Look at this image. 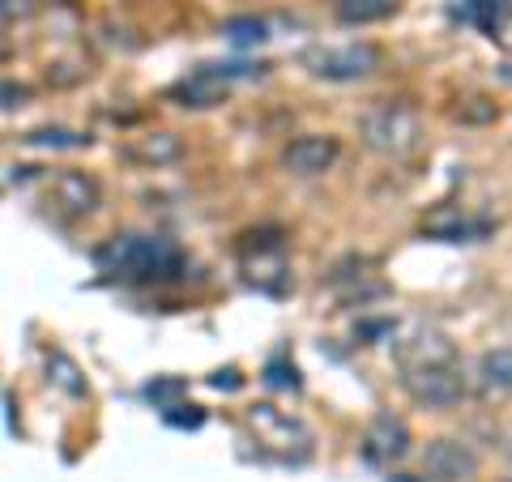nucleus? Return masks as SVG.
<instances>
[{"label":"nucleus","mask_w":512,"mask_h":482,"mask_svg":"<svg viewBox=\"0 0 512 482\" xmlns=\"http://www.w3.org/2000/svg\"><path fill=\"white\" fill-rule=\"evenodd\" d=\"M94 265L111 282L163 286L188 269V256L167 235H111L107 244L94 248Z\"/></svg>","instance_id":"f257e3e1"},{"label":"nucleus","mask_w":512,"mask_h":482,"mask_svg":"<svg viewBox=\"0 0 512 482\" xmlns=\"http://www.w3.org/2000/svg\"><path fill=\"white\" fill-rule=\"evenodd\" d=\"M359 137L363 146L380 158H406L419 150V111L410 103H376L359 116Z\"/></svg>","instance_id":"f03ea898"},{"label":"nucleus","mask_w":512,"mask_h":482,"mask_svg":"<svg viewBox=\"0 0 512 482\" xmlns=\"http://www.w3.org/2000/svg\"><path fill=\"white\" fill-rule=\"evenodd\" d=\"M248 427H252L256 444H261L265 453H274L278 461H308L312 457V431L303 427L295 414L269 406V401H256L248 410Z\"/></svg>","instance_id":"7ed1b4c3"},{"label":"nucleus","mask_w":512,"mask_h":482,"mask_svg":"<svg viewBox=\"0 0 512 482\" xmlns=\"http://www.w3.org/2000/svg\"><path fill=\"white\" fill-rule=\"evenodd\" d=\"M239 261H244V273L256 291L265 295H282L291 273H286V256H282V231L278 227H261L239 235Z\"/></svg>","instance_id":"20e7f679"},{"label":"nucleus","mask_w":512,"mask_h":482,"mask_svg":"<svg viewBox=\"0 0 512 482\" xmlns=\"http://www.w3.org/2000/svg\"><path fill=\"white\" fill-rule=\"evenodd\" d=\"M384 64L376 43H346V47H312L303 52V69L320 82H363Z\"/></svg>","instance_id":"39448f33"},{"label":"nucleus","mask_w":512,"mask_h":482,"mask_svg":"<svg viewBox=\"0 0 512 482\" xmlns=\"http://www.w3.org/2000/svg\"><path fill=\"white\" fill-rule=\"evenodd\" d=\"M235 77H261V64H201V69H192L184 82H175L167 94L180 107L205 111V107L227 103V90Z\"/></svg>","instance_id":"423d86ee"},{"label":"nucleus","mask_w":512,"mask_h":482,"mask_svg":"<svg viewBox=\"0 0 512 482\" xmlns=\"http://www.w3.org/2000/svg\"><path fill=\"white\" fill-rule=\"evenodd\" d=\"M402 389L414 406L423 410H448L466 397V376L457 363H440V367H410L402 372Z\"/></svg>","instance_id":"0eeeda50"},{"label":"nucleus","mask_w":512,"mask_h":482,"mask_svg":"<svg viewBox=\"0 0 512 482\" xmlns=\"http://www.w3.org/2000/svg\"><path fill=\"white\" fill-rule=\"evenodd\" d=\"M43 205L56 222H77L99 210V180L86 171H60L43 188Z\"/></svg>","instance_id":"6e6552de"},{"label":"nucleus","mask_w":512,"mask_h":482,"mask_svg":"<svg viewBox=\"0 0 512 482\" xmlns=\"http://www.w3.org/2000/svg\"><path fill=\"white\" fill-rule=\"evenodd\" d=\"M423 474L436 482H470L478 474V453L466 440H431L423 448Z\"/></svg>","instance_id":"1a4fd4ad"},{"label":"nucleus","mask_w":512,"mask_h":482,"mask_svg":"<svg viewBox=\"0 0 512 482\" xmlns=\"http://www.w3.org/2000/svg\"><path fill=\"white\" fill-rule=\"evenodd\" d=\"M410 453V427L406 419H397V414H376L372 423L363 431V457L372 465H393Z\"/></svg>","instance_id":"9d476101"},{"label":"nucleus","mask_w":512,"mask_h":482,"mask_svg":"<svg viewBox=\"0 0 512 482\" xmlns=\"http://www.w3.org/2000/svg\"><path fill=\"white\" fill-rule=\"evenodd\" d=\"M333 163H338V141L325 133H303L295 141H286L282 150V167L295 175H325Z\"/></svg>","instance_id":"9b49d317"},{"label":"nucleus","mask_w":512,"mask_h":482,"mask_svg":"<svg viewBox=\"0 0 512 482\" xmlns=\"http://www.w3.org/2000/svg\"><path fill=\"white\" fill-rule=\"evenodd\" d=\"M440 363H457V346L448 342L436 329H414L406 342H397V367H440Z\"/></svg>","instance_id":"f8f14e48"},{"label":"nucleus","mask_w":512,"mask_h":482,"mask_svg":"<svg viewBox=\"0 0 512 482\" xmlns=\"http://www.w3.org/2000/svg\"><path fill=\"white\" fill-rule=\"evenodd\" d=\"M487 231H491L487 218H470V214H461L457 205H440L436 214L423 218V235L444 239V244H474V239H483Z\"/></svg>","instance_id":"ddd939ff"},{"label":"nucleus","mask_w":512,"mask_h":482,"mask_svg":"<svg viewBox=\"0 0 512 482\" xmlns=\"http://www.w3.org/2000/svg\"><path fill=\"white\" fill-rule=\"evenodd\" d=\"M180 154H184V146L175 133H146V137H133L120 146V158H128V163H137V167H167Z\"/></svg>","instance_id":"4468645a"},{"label":"nucleus","mask_w":512,"mask_h":482,"mask_svg":"<svg viewBox=\"0 0 512 482\" xmlns=\"http://www.w3.org/2000/svg\"><path fill=\"white\" fill-rule=\"evenodd\" d=\"M453 18L474 26V30H483L487 39H495L512 22V0H457Z\"/></svg>","instance_id":"2eb2a0df"},{"label":"nucleus","mask_w":512,"mask_h":482,"mask_svg":"<svg viewBox=\"0 0 512 482\" xmlns=\"http://www.w3.org/2000/svg\"><path fill=\"white\" fill-rule=\"evenodd\" d=\"M474 380L478 389L487 397H508L512 393V346H500V350H487L483 359L474 367Z\"/></svg>","instance_id":"dca6fc26"},{"label":"nucleus","mask_w":512,"mask_h":482,"mask_svg":"<svg viewBox=\"0 0 512 482\" xmlns=\"http://www.w3.org/2000/svg\"><path fill=\"white\" fill-rule=\"evenodd\" d=\"M333 13H338V22H346V26H367V22L393 18L397 0H338Z\"/></svg>","instance_id":"f3484780"},{"label":"nucleus","mask_w":512,"mask_h":482,"mask_svg":"<svg viewBox=\"0 0 512 482\" xmlns=\"http://www.w3.org/2000/svg\"><path fill=\"white\" fill-rule=\"evenodd\" d=\"M47 376H52V384H60L69 397H86V380L64 350H47Z\"/></svg>","instance_id":"a211bd4d"},{"label":"nucleus","mask_w":512,"mask_h":482,"mask_svg":"<svg viewBox=\"0 0 512 482\" xmlns=\"http://www.w3.org/2000/svg\"><path fill=\"white\" fill-rule=\"evenodd\" d=\"M26 141L30 146H47V150H82V146H90V133H73V128H35Z\"/></svg>","instance_id":"6ab92c4d"},{"label":"nucleus","mask_w":512,"mask_h":482,"mask_svg":"<svg viewBox=\"0 0 512 482\" xmlns=\"http://www.w3.org/2000/svg\"><path fill=\"white\" fill-rule=\"evenodd\" d=\"M141 393H146V401H154L158 410H171V406H180V397L188 393V380H180V376H158Z\"/></svg>","instance_id":"aec40b11"},{"label":"nucleus","mask_w":512,"mask_h":482,"mask_svg":"<svg viewBox=\"0 0 512 482\" xmlns=\"http://www.w3.org/2000/svg\"><path fill=\"white\" fill-rule=\"evenodd\" d=\"M222 35H227L235 47H256V43L269 39L261 18H227V22H222Z\"/></svg>","instance_id":"412c9836"},{"label":"nucleus","mask_w":512,"mask_h":482,"mask_svg":"<svg viewBox=\"0 0 512 482\" xmlns=\"http://www.w3.org/2000/svg\"><path fill=\"white\" fill-rule=\"evenodd\" d=\"M265 384L269 389H282V393H299L303 389V380H299V367L291 359H269L265 363Z\"/></svg>","instance_id":"4be33fe9"},{"label":"nucleus","mask_w":512,"mask_h":482,"mask_svg":"<svg viewBox=\"0 0 512 482\" xmlns=\"http://www.w3.org/2000/svg\"><path fill=\"white\" fill-rule=\"evenodd\" d=\"M163 423H167V427H188V431H197V427L205 423V410H201V406H184V401H180V406L163 410Z\"/></svg>","instance_id":"5701e85b"},{"label":"nucleus","mask_w":512,"mask_h":482,"mask_svg":"<svg viewBox=\"0 0 512 482\" xmlns=\"http://www.w3.org/2000/svg\"><path fill=\"white\" fill-rule=\"evenodd\" d=\"M239 384H244V380H239L235 367H222V372H214V376H210V389H222V393H235Z\"/></svg>","instance_id":"b1692460"},{"label":"nucleus","mask_w":512,"mask_h":482,"mask_svg":"<svg viewBox=\"0 0 512 482\" xmlns=\"http://www.w3.org/2000/svg\"><path fill=\"white\" fill-rule=\"evenodd\" d=\"M35 13V0H5V26H13L18 18H30Z\"/></svg>","instance_id":"393cba45"},{"label":"nucleus","mask_w":512,"mask_h":482,"mask_svg":"<svg viewBox=\"0 0 512 482\" xmlns=\"http://www.w3.org/2000/svg\"><path fill=\"white\" fill-rule=\"evenodd\" d=\"M457 120H495V103L483 99V107H466V111L457 107Z\"/></svg>","instance_id":"a878e982"},{"label":"nucleus","mask_w":512,"mask_h":482,"mask_svg":"<svg viewBox=\"0 0 512 482\" xmlns=\"http://www.w3.org/2000/svg\"><path fill=\"white\" fill-rule=\"evenodd\" d=\"M5 410H9V436H18V401H13V393H5Z\"/></svg>","instance_id":"bb28decb"},{"label":"nucleus","mask_w":512,"mask_h":482,"mask_svg":"<svg viewBox=\"0 0 512 482\" xmlns=\"http://www.w3.org/2000/svg\"><path fill=\"white\" fill-rule=\"evenodd\" d=\"M508 461H512V436H508Z\"/></svg>","instance_id":"cd10ccee"}]
</instances>
